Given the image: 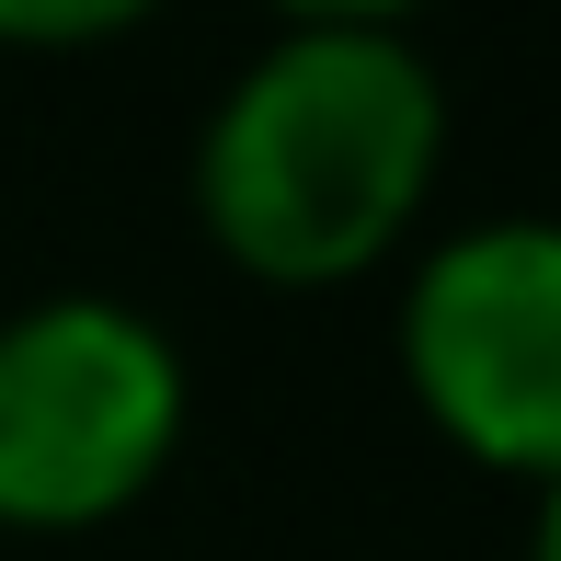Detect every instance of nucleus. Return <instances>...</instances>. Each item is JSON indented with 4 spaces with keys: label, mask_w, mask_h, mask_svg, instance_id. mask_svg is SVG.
<instances>
[{
    "label": "nucleus",
    "mask_w": 561,
    "mask_h": 561,
    "mask_svg": "<svg viewBox=\"0 0 561 561\" xmlns=\"http://www.w3.org/2000/svg\"><path fill=\"white\" fill-rule=\"evenodd\" d=\"M447 172V92L401 35H275L195 138V218L252 287H355Z\"/></svg>",
    "instance_id": "nucleus-1"
},
{
    "label": "nucleus",
    "mask_w": 561,
    "mask_h": 561,
    "mask_svg": "<svg viewBox=\"0 0 561 561\" xmlns=\"http://www.w3.org/2000/svg\"><path fill=\"white\" fill-rule=\"evenodd\" d=\"M184 447V355L126 298H35L0 321V527L92 539L161 493Z\"/></svg>",
    "instance_id": "nucleus-2"
},
{
    "label": "nucleus",
    "mask_w": 561,
    "mask_h": 561,
    "mask_svg": "<svg viewBox=\"0 0 561 561\" xmlns=\"http://www.w3.org/2000/svg\"><path fill=\"white\" fill-rule=\"evenodd\" d=\"M413 413L504 481H561V218L447 229L401 287Z\"/></svg>",
    "instance_id": "nucleus-3"
},
{
    "label": "nucleus",
    "mask_w": 561,
    "mask_h": 561,
    "mask_svg": "<svg viewBox=\"0 0 561 561\" xmlns=\"http://www.w3.org/2000/svg\"><path fill=\"white\" fill-rule=\"evenodd\" d=\"M161 0H0V46H92V35H126L149 23Z\"/></svg>",
    "instance_id": "nucleus-4"
},
{
    "label": "nucleus",
    "mask_w": 561,
    "mask_h": 561,
    "mask_svg": "<svg viewBox=\"0 0 561 561\" xmlns=\"http://www.w3.org/2000/svg\"><path fill=\"white\" fill-rule=\"evenodd\" d=\"M287 35H401V12H424V0H264Z\"/></svg>",
    "instance_id": "nucleus-5"
},
{
    "label": "nucleus",
    "mask_w": 561,
    "mask_h": 561,
    "mask_svg": "<svg viewBox=\"0 0 561 561\" xmlns=\"http://www.w3.org/2000/svg\"><path fill=\"white\" fill-rule=\"evenodd\" d=\"M527 561H561V481H539V504H527Z\"/></svg>",
    "instance_id": "nucleus-6"
}]
</instances>
